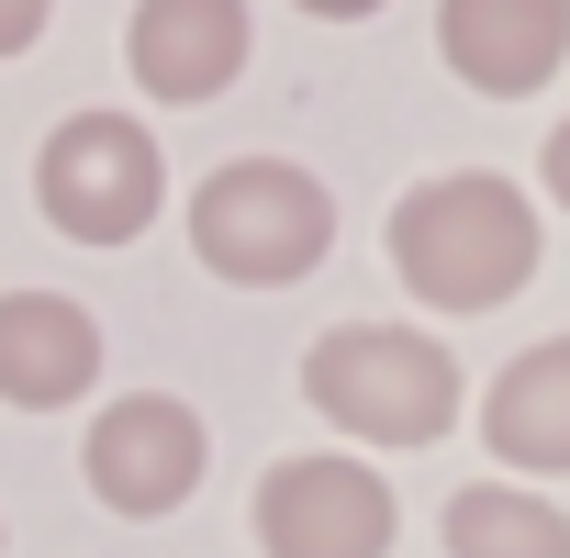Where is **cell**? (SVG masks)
I'll return each instance as SVG.
<instances>
[{
	"mask_svg": "<svg viewBox=\"0 0 570 558\" xmlns=\"http://www.w3.org/2000/svg\"><path fill=\"white\" fill-rule=\"evenodd\" d=\"M537 212L514 179L492 168H459V179H414L403 212H392V268L425 313H492L537 279Z\"/></svg>",
	"mask_w": 570,
	"mask_h": 558,
	"instance_id": "cell-1",
	"label": "cell"
},
{
	"mask_svg": "<svg viewBox=\"0 0 570 558\" xmlns=\"http://www.w3.org/2000/svg\"><path fill=\"white\" fill-rule=\"evenodd\" d=\"M303 402L370 447H436L459 425V358L414 325H336L303 358Z\"/></svg>",
	"mask_w": 570,
	"mask_h": 558,
	"instance_id": "cell-2",
	"label": "cell"
},
{
	"mask_svg": "<svg viewBox=\"0 0 570 558\" xmlns=\"http://www.w3.org/2000/svg\"><path fill=\"white\" fill-rule=\"evenodd\" d=\"M190 246L213 279H235V291H292L303 268H325L336 246V201L314 168L292 157H235L190 190Z\"/></svg>",
	"mask_w": 570,
	"mask_h": 558,
	"instance_id": "cell-3",
	"label": "cell"
},
{
	"mask_svg": "<svg viewBox=\"0 0 570 558\" xmlns=\"http://www.w3.org/2000/svg\"><path fill=\"white\" fill-rule=\"evenodd\" d=\"M157 190H168L157 134L124 123V112H68V123L46 134V157H35V201H46V223L79 235V246L146 235V223H157Z\"/></svg>",
	"mask_w": 570,
	"mask_h": 558,
	"instance_id": "cell-4",
	"label": "cell"
},
{
	"mask_svg": "<svg viewBox=\"0 0 570 558\" xmlns=\"http://www.w3.org/2000/svg\"><path fill=\"white\" fill-rule=\"evenodd\" d=\"M392 480L358 469L347 447H303V458H268L257 480V547L268 558H392Z\"/></svg>",
	"mask_w": 570,
	"mask_h": 558,
	"instance_id": "cell-5",
	"label": "cell"
},
{
	"mask_svg": "<svg viewBox=\"0 0 570 558\" xmlns=\"http://www.w3.org/2000/svg\"><path fill=\"white\" fill-rule=\"evenodd\" d=\"M202 458H213V436H202V413L190 402H168V391H135V402H112L101 425H90V491L112 502V514H179L190 491H202Z\"/></svg>",
	"mask_w": 570,
	"mask_h": 558,
	"instance_id": "cell-6",
	"label": "cell"
},
{
	"mask_svg": "<svg viewBox=\"0 0 570 558\" xmlns=\"http://www.w3.org/2000/svg\"><path fill=\"white\" fill-rule=\"evenodd\" d=\"M436 46L470 90L492 101H525L559 57H570V0H448L436 12Z\"/></svg>",
	"mask_w": 570,
	"mask_h": 558,
	"instance_id": "cell-7",
	"label": "cell"
},
{
	"mask_svg": "<svg viewBox=\"0 0 570 558\" xmlns=\"http://www.w3.org/2000/svg\"><path fill=\"white\" fill-rule=\"evenodd\" d=\"M124 57L157 101H213L246 68V0H135Z\"/></svg>",
	"mask_w": 570,
	"mask_h": 558,
	"instance_id": "cell-8",
	"label": "cell"
},
{
	"mask_svg": "<svg viewBox=\"0 0 570 558\" xmlns=\"http://www.w3.org/2000/svg\"><path fill=\"white\" fill-rule=\"evenodd\" d=\"M90 369H101V325L68 291H12L0 302V402L57 413V402L90 391Z\"/></svg>",
	"mask_w": 570,
	"mask_h": 558,
	"instance_id": "cell-9",
	"label": "cell"
},
{
	"mask_svg": "<svg viewBox=\"0 0 570 558\" xmlns=\"http://www.w3.org/2000/svg\"><path fill=\"white\" fill-rule=\"evenodd\" d=\"M481 436H492V458L525 469V480L570 469V336L503 358V380H492V402H481Z\"/></svg>",
	"mask_w": 570,
	"mask_h": 558,
	"instance_id": "cell-10",
	"label": "cell"
},
{
	"mask_svg": "<svg viewBox=\"0 0 570 558\" xmlns=\"http://www.w3.org/2000/svg\"><path fill=\"white\" fill-rule=\"evenodd\" d=\"M448 558H570V514L514 480H470L448 502Z\"/></svg>",
	"mask_w": 570,
	"mask_h": 558,
	"instance_id": "cell-11",
	"label": "cell"
},
{
	"mask_svg": "<svg viewBox=\"0 0 570 558\" xmlns=\"http://www.w3.org/2000/svg\"><path fill=\"white\" fill-rule=\"evenodd\" d=\"M46 34V0H0V57H23Z\"/></svg>",
	"mask_w": 570,
	"mask_h": 558,
	"instance_id": "cell-12",
	"label": "cell"
},
{
	"mask_svg": "<svg viewBox=\"0 0 570 558\" xmlns=\"http://www.w3.org/2000/svg\"><path fill=\"white\" fill-rule=\"evenodd\" d=\"M537 168H548V201H570V123L548 134V157H537Z\"/></svg>",
	"mask_w": 570,
	"mask_h": 558,
	"instance_id": "cell-13",
	"label": "cell"
},
{
	"mask_svg": "<svg viewBox=\"0 0 570 558\" xmlns=\"http://www.w3.org/2000/svg\"><path fill=\"white\" fill-rule=\"evenodd\" d=\"M314 23H358V12H381V0H303Z\"/></svg>",
	"mask_w": 570,
	"mask_h": 558,
	"instance_id": "cell-14",
	"label": "cell"
}]
</instances>
